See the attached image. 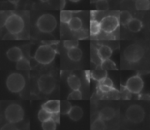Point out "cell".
<instances>
[{"label":"cell","mask_w":150,"mask_h":130,"mask_svg":"<svg viewBox=\"0 0 150 130\" xmlns=\"http://www.w3.org/2000/svg\"><path fill=\"white\" fill-rule=\"evenodd\" d=\"M127 26L130 31L138 32L141 29L142 27V23L138 19L132 18L127 24Z\"/></svg>","instance_id":"17"},{"label":"cell","mask_w":150,"mask_h":130,"mask_svg":"<svg viewBox=\"0 0 150 130\" xmlns=\"http://www.w3.org/2000/svg\"><path fill=\"white\" fill-rule=\"evenodd\" d=\"M24 117V111L21 105L16 104L9 105L5 110V119L10 123L21 122Z\"/></svg>","instance_id":"4"},{"label":"cell","mask_w":150,"mask_h":130,"mask_svg":"<svg viewBox=\"0 0 150 130\" xmlns=\"http://www.w3.org/2000/svg\"><path fill=\"white\" fill-rule=\"evenodd\" d=\"M98 1V0H90V2H91V3H93V2H96Z\"/></svg>","instance_id":"44"},{"label":"cell","mask_w":150,"mask_h":130,"mask_svg":"<svg viewBox=\"0 0 150 130\" xmlns=\"http://www.w3.org/2000/svg\"><path fill=\"white\" fill-rule=\"evenodd\" d=\"M82 98V94L81 91L79 90H74L72 92H71L68 97L67 100H80Z\"/></svg>","instance_id":"31"},{"label":"cell","mask_w":150,"mask_h":130,"mask_svg":"<svg viewBox=\"0 0 150 130\" xmlns=\"http://www.w3.org/2000/svg\"><path fill=\"white\" fill-rule=\"evenodd\" d=\"M16 67L19 70H28L30 68V63L26 58L22 57L16 61Z\"/></svg>","instance_id":"21"},{"label":"cell","mask_w":150,"mask_h":130,"mask_svg":"<svg viewBox=\"0 0 150 130\" xmlns=\"http://www.w3.org/2000/svg\"><path fill=\"white\" fill-rule=\"evenodd\" d=\"M83 112L82 109L79 106L71 107L68 115L70 118L73 121H78L83 117Z\"/></svg>","instance_id":"15"},{"label":"cell","mask_w":150,"mask_h":130,"mask_svg":"<svg viewBox=\"0 0 150 130\" xmlns=\"http://www.w3.org/2000/svg\"><path fill=\"white\" fill-rule=\"evenodd\" d=\"M115 115V111L112 108L105 107L99 112V118L103 121H108L112 119Z\"/></svg>","instance_id":"14"},{"label":"cell","mask_w":150,"mask_h":130,"mask_svg":"<svg viewBox=\"0 0 150 130\" xmlns=\"http://www.w3.org/2000/svg\"><path fill=\"white\" fill-rule=\"evenodd\" d=\"M126 117L131 122L138 124L142 121L145 117V112L142 107L138 105H132L126 111Z\"/></svg>","instance_id":"8"},{"label":"cell","mask_w":150,"mask_h":130,"mask_svg":"<svg viewBox=\"0 0 150 130\" xmlns=\"http://www.w3.org/2000/svg\"><path fill=\"white\" fill-rule=\"evenodd\" d=\"M13 12L10 11H3L1 12V15H0V23H1V26H4L5 22L6 20V19L8 18V16L12 13Z\"/></svg>","instance_id":"33"},{"label":"cell","mask_w":150,"mask_h":130,"mask_svg":"<svg viewBox=\"0 0 150 130\" xmlns=\"http://www.w3.org/2000/svg\"><path fill=\"white\" fill-rule=\"evenodd\" d=\"M67 56L69 58L73 61H79L82 56V52L77 47H72L68 49Z\"/></svg>","instance_id":"16"},{"label":"cell","mask_w":150,"mask_h":130,"mask_svg":"<svg viewBox=\"0 0 150 130\" xmlns=\"http://www.w3.org/2000/svg\"><path fill=\"white\" fill-rule=\"evenodd\" d=\"M59 106H60V101L53 100H49L44 103L42 108L45 109L50 113L59 112Z\"/></svg>","instance_id":"12"},{"label":"cell","mask_w":150,"mask_h":130,"mask_svg":"<svg viewBox=\"0 0 150 130\" xmlns=\"http://www.w3.org/2000/svg\"><path fill=\"white\" fill-rule=\"evenodd\" d=\"M105 128V125L104 121L100 118L96 119L91 125V129L100 130L104 129Z\"/></svg>","instance_id":"30"},{"label":"cell","mask_w":150,"mask_h":130,"mask_svg":"<svg viewBox=\"0 0 150 130\" xmlns=\"http://www.w3.org/2000/svg\"><path fill=\"white\" fill-rule=\"evenodd\" d=\"M38 88L42 93L49 94L54 89L56 81L54 78L50 74L42 75L38 80Z\"/></svg>","instance_id":"6"},{"label":"cell","mask_w":150,"mask_h":130,"mask_svg":"<svg viewBox=\"0 0 150 130\" xmlns=\"http://www.w3.org/2000/svg\"><path fill=\"white\" fill-rule=\"evenodd\" d=\"M73 17V12L68 10H61L60 13V21L64 23H67Z\"/></svg>","instance_id":"26"},{"label":"cell","mask_w":150,"mask_h":130,"mask_svg":"<svg viewBox=\"0 0 150 130\" xmlns=\"http://www.w3.org/2000/svg\"><path fill=\"white\" fill-rule=\"evenodd\" d=\"M70 1H71V2H77L80 1V0H70Z\"/></svg>","instance_id":"43"},{"label":"cell","mask_w":150,"mask_h":130,"mask_svg":"<svg viewBox=\"0 0 150 130\" xmlns=\"http://www.w3.org/2000/svg\"><path fill=\"white\" fill-rule=\"evenodd\" d=\"M71 107L72 106L69 101L67 100L60 101V106H59L60 114L63 115L68 114Z\"/></svg>","instance_id":"25"},{"label":"cell","mask_w":150,"mask_h":130,"mask_svg":"<svg viewBox=\"0 0 150 130\" xmlns=\"http://www.w3.org/2000/svg\"><path fill=\"white\" fill-rule=\"evenodd\" d=\"M51 114L52 113L49 112L45 109L42 108V109H40L38 112V119L40 121L42 122L43 121H45L50 119L51 117Z\"/></svg>","instance_id":"28"},{"label":"cell","mask_w":150,"mask_h":130,"mask_svg":"<svg viewBox=\"0 0 150 130\" xmlns=\"http://www.w3.org/2000/svg\"><path fill=\"white\" fill-rule=\"evenodd\" d=\"M131 92L125 87V86L121 85V96L122 99H129Z\"/></svg>","instance_id":"35"},{"label":"cell","mask_w":150,"mask_h":130,"mask_svg":"<svg viewBox=\"0 0 150 130\" xmlns=\"http://www.w3.org/2000/svg\"><path fill=\"white\" fill-rule=\"evenodd\" d=\"M144 54L142 47L137 45H132L127 47L124 52L125 59L129 62L135 63L140 60Z\"/></svg>","instance_id":"7"},{"label":"cell","mask_w":150,"mask_h":130,"mask_svg":"<svg viewBox=\"0 0 150 130\" xmlns=\"http://www.w3.org/2000/svg\"><path fill=\"white\" fill-rule=\"evenodd\" d=\"M63 45H64V47L68 50L72 47H77L79 45V42L77 40H64L63 42Z\"/></svg>","instance_id":"34"},{"label":"cell","mask_w":150,"mask_h":130,"mask_svg":"<svg viewBox=\"0 0 150 130\" xmlns=\"http://www.w3.org/2000/svg\"><path fill=\"white\" fill-rule=\"evenodd\" d=\"M42 2H47V1H49V0H40Z\"/></svg>","instance_id":"45"},{"label":"cell","mask_w":150,"mask_h":130,"mask_svg":"<svg viewBox=\"0 0 150 130\" xmlns=\"http://www.w3.org/2000/svg\"><path fill=\"white\" fill-rule=\"evenodd\" d=\"M43 43H44V44L45 45H49V46H50L51 45H54V44H57V43H58L59 42L58 41H54V40H52V41H51V40H47V41H46V40H44V41H43L42 42Z\"/></svg>","instance_id":"40"},{"label":"cell","mask_w":150,"mask_h":130,"mask_svg":"<svg viewBox=\"0 0 150 130\" xmlns=\"http://www.w3.org/2000/svg\"><path fill=\"white\" fill-rule=\"evenodd\" d=\"M96 9L98 11H106L108 9L107 0H98L96 2Z\"/></svg>","instance_id":"32"},{"label":"cell","mask_w":150,"mask_h":130,"mask_svg":"<svg viewBox=\"0 0 150 130\" xmlns=\"http://www.w3.org/2000/svg\"><path fill=\"white\" fill-rule=\"evenodd\" d=\"M67 24L69 29L73 31L80 30L82 28L81 20L78 17H72Z\"/></svg>","instance_id":"18"},{"label":"cell","mask_w":150,"mask_h":130,"mask_svg":"<svg viewBox=\"0 0 150 130\" xmlns=\"http://www.w3.org/2000/svg\"><path fill=\"white\" fill-rule=\"evenodd\" d=\"M6 56L9 60L16 62L23 57V54L22 52L19 47L14 46L8 49L6 52Z\"/></svg>","instance_id":"11"},{"label":"cell","mask_w":150,"mask_h":130,"mask_svg":"<svg viewBox=\"0 0 150 130\" xmlns=\"http://www.w3.org/2000/svg\"><path fill=\"white\" fill-rule=\"evenodd\" d=\"M98 87H99L100 90L104 93H108L111 92V91L115 90L114 88V87H109L107 85H102V84H98Z\"/></svg>","instance_id":"37"},{"label":"cell","mask_w":150,"mask_h":130,"mask_svg":"<svg viewBox=\"0 0 150 130\" xmlns=\"http://www.w3.org/2000/svg\"><path fill=\"white\" fill-rule=\"evenodd\" d=\"M67 83L73 90H79L81 86V81L76 75H70L67 78Z\"/></svg>","instance_id":"19"},{"label":"cell","mask_w":150,"mask_h":130,"mask_svg":"<svg viewBox=\"0 0 150 130\" xmlns=\"http://www.w3.org/2000/svg\"><path fill=\"white\" fill-rule=\"evenodd\" d=\"M42 129L44 130H54L56 128V125L54 121L51 118L42 122Z\"/></svg>","instance_id":"29"},{"label":"cell","mask_w":150,"mask_h":130,"mask_svg":"<svg viewBox=\"0 0 150 130\" xmlns=\"http://www.w3.org/2000/svg\"><path fill=\"white\" fill-rule=\"evenodd\" d=\"M36 25L39 30L44 33H50L57 26L56 18L51 14L45 13L41 15L38 19Z\"/></svg>","instance_id":"5"},{"label":"cell","mask_w":150,"mask_h":130,"mask_svg":"<svg viewBox=\"0 0 150 130\" xmlns=\"http://www.w3.org/2000/svg\"><path fill=\"white\" fill-rule=\"evenodd\" d=\"M132 1H137V0H132Z\"/></svg>","instance_id":"46"},{"label":"cell","mask_w":150,"mask_h":130,"mask_svg":"<svg viewBox=\"0 0 150 130\" xmlns=\"http://www.w3.org/2000/svg\"><path fill=\"white\" fill-rule=\"evenodd\" d=\"M17 35L10 33L8 32V33H6L4 36H3V39L4 40H13V39H17Z\"/></svg>","instance_id":"38"},{"label":"cell","mask_w":150,"mask_h":130,"mask_svg":"<svg viewBox=\"0 0 150 130\" xmlns=\"http://www.w3.org/2000/svg\"><path fill=\"white\" fill-rule=\"evenodd\" d=\"M50 118L53 121H54L56 124V123L59 124V122H60V112H57L52 113Z\"/></svg>","instance_id":"39"},{"label":"cell","mask_w":150,"mask_h":130,"mask_svg":"<svg viewBox=\"0 0 150 130\" xmlns=\"http://www.w3.org/2000/svg\"><path fill=\"white\" fill-rule=\"evenodd\" d=\"M101 31L100 24L98 21L96 19H91L90 25V33L92 36L98 35Z\"/></svg>","instance_id":"22"},{"label":"cell","mask_w":150,"mask_h":130,"mask_svg":"<svg viewBox=\"0 0 150 130\" xmlns=\"http://www.w3.org/2000/svg\"><path fill=\"white\" fill-rule=\"evenodd\" d=\"M144 87V83L141 78L138 75L130 77L127 81L125 87L132 93H139Z\"/></svg>","instance_id":"10"},{"label":"cell","mask_w":150,"mask_h":130,"mask_svg":"<svg viewBox=\"0 0 150 130\" xmlns=\"http://www.w3.org/2000/svg\"><path fill=\"white\" fill-rule=\"evenodd\" d=\"M107 76V72L104 70H93L91 72V78L97 81H100Z\"/></svg>","instance_id":"20"},{"label":"cell","mask_w":150,"mask_h":130,"mask_svg":"<svg viewBox=\"0 0 150 130\" xmlns=\"http://www.w3.org/2000/svg\"><path fill=\"white\" fill-rule=\"evenodd\" d=\"M97 54L101 60L109 59L112 54L111 49L106 45L101 46L97 50Z\"/></svg>","instance_id":"13"},{"label":"cell","mask_w":150,"mask_h":130,"mask_svg":"<svg viewBox=\"0 0 150 130\" xmlns=\"http://www.w3.org/2000/svg\"><path fill=\"white\" fill-rule=\"evenodd\" d=\"M101 69L104 70H117V67L113 61L110 59H107L101 61Z\"/></svg>","instance_id":"23"},{"label":"cell","mask_w":150,"mask_h":130,"mask_svg":"<svg viewBox=\"0 0 150 130\" xmlns=\"http://www.w3.org/2000/svg\"><path fill=\"white\" fill-rule=\"evenodd\" d=\"M6 85L11 92L14 93H19L25 85V80L22 74L18 73H13L7 77Z\"/></svg>","instance_id":"2"},{"label":"cell","mask_w":150,"mask_h":130,"mask_svg":"<svg viewBox=\"0 0 150 130\" xmlns=\"http://www.w3.org/2000/svg\"><path fill=\"white\" fill-rule=\"evenodd\" d=\"M4 26L9 32L18 35L24 28V21L19 15L12 13L6 19Z\"/></svg>","instance_id":"3"},{"label":"cell","mask_w":150,"mask_h":130,"mask_svg":"<svg viewBox=\"0 0 150 130\" xmlns=\"http://www.w3.org/2000/svg\"><path fill=\"white\" fill-rule=\"evenodd\" d=\"M98 84H102V85H107V86H109V87H114L113 83H112V80L110 78H108L107 77H105L104 78H103L101 81H98Z\"/></svg>","instance_id":"36"},{"label":"cell","mask_w":150,"mask_h":130,"mask_svg":"<svg viewBox=\"0 0 150 130\" xmlns=\"http://www.w3.org/2000/svg\"><path fill=\"white\" fill-rule=\"evenodd\" d=\"M132 18L131 14L127 11H122L120 13L119 22L123 25H127L130 20Z\"/></svg>","instance_id":"24"},{"label":"cell","mask_w":150,"mask_h":130,"mask_svg":"<svg viewBox=\"0 0 150 130\" xmlns=\"http://www.w3.org/2000/svg\"><path fill=\"white\" fill-rule=\"evenodd\" d=\"M10 3H11V4H13V5H16L18 4V2H19V1L20 0H8Z\"/></svg>","instance_id":"42"},{"label":"cell","mask_w":150,"mask_h":130,"mask_svg":"<svg viewBox=\"0 0 150 130\" xmlns=\"http://www.w3.org/2000/svg\"><path fill=\"white\" fill-rule=\"evenodd\" d=\"M101 30L105 33H110L114 31L119 26L120 22L118 19L112 15L104 17L100 22Z\"/></svg>","instance_id":"9"},{"label":"cell","mask_w":150,"mask_h":130,"mask_svg":"<svg viewBox=\"0 0 150 130\" xmlns=\"http://www.w3.org/2000/svg\"><path fill=\"white\" fill-rule=\"evenodd\" d=\"M56 51L51 46L44 45L39 46L35 54V60L39 63L47 64L54 59Z\"/></svg>","instance_id":"1"},{"label":"cell","mask_w":150,"mask_h":130,"mask_svg":"<svg viewBox=\"0 0 150 130\" xmlns=\"http://www.w3.org/2000/svg\"><path fill=\"white\" fill-rule=\"evenodd\" d=\"M135 8L137 10L146 11L150 8L149 0H137L135 1Z\"/></svg>","instance_id":"27"},{"label":"cell","mask_w":150,"mask_h":130,"mask_svg":"<svg viewBox=\"0 0 150 130\" xmlns=\"http://www.w3.org/2000/svg\"><path fill=\"white\" fill-rule=\"evenodd\" d=\"M66 5V1L65 0H60V9L62 10Z\"/></svg>","instance_id":"41"}]
</instances>
